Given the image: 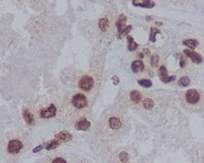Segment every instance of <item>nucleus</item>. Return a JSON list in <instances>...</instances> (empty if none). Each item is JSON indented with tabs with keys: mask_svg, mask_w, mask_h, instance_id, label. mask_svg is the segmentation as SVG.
<instances>
[{
	"mask_svg": "<svg viewBox=\"0 0 204 163\" xmlns=\"http://www.w3.org/2000/svg\"><path fill=\"white\" fill-rule=\"evenodd\" d=\"M91 126V123L87 120L85 117L80 118L75 124V127L78 130L81 131H87L88 130Z\"/></svg>",
	"mask_w": 204,
	"mask_h": 163,
	"instance_id": "423d86ee",
	"label": "nucleus"
},
{
	"mask_svg": "<svg viewBox=\"0 0 204 163\" xmlns=\"http://www.w3.org/2000/svg\"><path fill=\"white\" fill-rule=\"evenodd\" d=\"M23 118L28 125H32L34 123V115L26 109L23 111Z\"/></svg>",
	"mask_w": 204,
	"mask_h": 163,
	"instance_id": "4468645a",
	"label": "nucleus"
},
{
	"mask_svg": "<svg viewBox=\"0 0 204 163\" xmlns=\"http://www.w3.org/2000/svg\"><path fill=\"white\" fill-rule=\"evenodd\" d=\"M143 104L144 108L147 110L152 109L154 107V102L153 100L150 98L145 99L143 102Z\"/></svg>",
	"mask_w": 204,
	"mask_h": 163,
	"instance_id": "aec40b11",
	"label": "nucleus"
},
{
	"mask_svg": "<svg viewBox=\"0 0 204 163\" xmlns=\"http://www.w3.org/2000/svg\"><path fill=\"white\" fill-rule=\"evenodd\" d=\"M94 84V79L88 75L83 76L78 82V87L84 91H89Z\"/></svg>",
	"mask_w": 204,
	"mask_h": 163,
	"instance_id": "f257e3e1",
	"label": "nucleus"
},
{
	"mask_svg": "<svg viewBox=\"0 0 204 163\" xmlns=\"http://www.w3.org/2000/svg\"><path fill=\"white\" fill-rule=\"evenodd\" d=\"M190 82V80L189 78L187 76H184L181 77L178 81V85L180 87H187L189 85Z\"/></svg>",
	"mask_w": 204,
	"mask_h": 163,
	"instance_id": "4be33fe9",
	"label": "nucleus"
},
{
	"mask_svg": "<svg viewBox=\"0 0 204 163\" xmlns=\"http://www.w3.org/2000/svg\"><path fill=\"white\" fill-rule=\"evenodd\" d=\"M119 159L123 163L127 162L129 160V155L127 152L122 151L119 154Z\"/></svg>",
	"mask_w": 204,
	"mask_h": 163,
	"instance_id": "a878e982",
	"label": "nucleus"
},
{
	"mask_svg": "<svg viewBox=\"0 0 204 163\" xmlns=\"http://www.w3.org/2000/svg\"><path fill=\"white\" fill-rule=\"evenodd\" d=\"M54 139L59 142L60 143L61 142H68L72 140L73 136L66 130H62L54 136Z\"/></svg>",
	"mask_w": 204,
	"mask_h": 163,
	"instance_id": "1a4fd4ad",
	"label": "nucleus"
},
{
	"mask_svg": "<svg viewBox=\"0 0 204 163\" xmlns=\"http://www.w3.org/2000/svg\"><path fill=\"white\" fill-rule=\"evenodd\" d=\"M157 34H160V31L159 29L155 27L150 28V37H149L150 41L152 43H155L156 41V36Z\"/></svg>",
	"mask_w": 204,
	"mask_h": 163,
	"instance_id": "6ab92c4d",
	"label": "nucleus"
},
{
	"mask_svg": "<svg viewBox=\"0 0 204 163\" xmlns=\"http://www.w3.org/2000/svg\"><path fill=\"white\" fill-rule=\"evenodd\" d=\"M146 21H151V20L152 19V18L151 16H147L146 18Z\"/></svg>",
	"mask_w": 204,
	"mask_h": 163,
	"instance_id": "473e14b6",
	"label": "nucleus"
},
{
	"mask_svg": "<svg viewBox=\"0 0 204 163\" xmlns=\"http://www.w3.org/2000/svg\"><path fill=\"white\" fill-rule=\"evenodd\" d=\"M22 143L18 140H11L8 145V151L10 154H18L22 148Z\"/></svg>",
	"mask_w": 204,
	"mask_h": 163,
	"instance_id": "39448f33",
	"label": "nucleus"
},
{
	"mask_svg": "<svg viewBox=\"0 0 204 163\" xmlns=\"http://www.w3.org/2000/svg\"><path fill=\"white\" fill-rule=\"evenodd\" d=\"M155 24L157 25V26H158V27H160V26H162V22H156V23H155Z\"/></svg>",
	"mask_w": 204,
	"mask_h": 163,
	"instance_id": "2f4dec72",
	"label": "nucleus"
},
{
	"mask_svg": "<svg viewBox=\"0 0 204 163\" xmlns=\"http://www.w3.org/2000/svg\"><path fill=\"white\" fill-rule=\"evenodd\" d=\"M60 145V143L59 142H58L56 140L54 139V140H51L50 142H48V145L46 146V149L47 150H49V151H51V150H52V149H56V148L59 147V146Z\"/></svg>",
	"mask_w": 204,
	"mask_h": 163,
	"instance_id": "412c9836",
	"label": "nucleus"
},
{
	"mask_svg": "<svg viewBox=\"0 0 204 163\" xmlns=\"http://www.w3.org/2000/svg\"><path fill=\"white\" fill-rule=\"evenodd\" d=\"M132 4L135 7H140L147 8H152L156 5L155 2L151 0H133L132 1Z\"/></svg>",
	"mask_w": 204,
	"mask_h": 163,
	"instance_id": "9d476101",
	"label": "nucleus"
},
{
	"mask_svg": "<svg viewBox=\"0 0 204 163\" xmlns=\"http://www.w3.org/2000/svg\"><path fill=\"white\" fill-rule=\"evenodd\" d=\"M52 163H67L66 161L61 158H56L54 159Z\"/></svg>",
	"mask_w": 204,
	"mask_h": 163,
	"instance_id": "cd10ccee",
	"label": "nucleus"
},
{
	"mask_svg": "<svg viewBox=\"0 0 204 163\" xmlns=\"http://www.w3.org/2000/svg\"><path fill=\"white\" fill-rule=\"evenodd\" d=\"M131 69L134 74H138L142 72L144 69V65L141 60H135L132 63Z\"/></svg>",
	"mask_w": 204,
	"mask_h": 163,
	"instance_id": "9b49d317",
	"label": "nucleus"
},
{
	"mask_svg": "<svg viewBox=\"0 0 204 163\" xmlns=\"http://www.w3.org/2000/svg\"><path fill=\"white\" fill-rule=\"evenodd\" d=\"M159 56L157 54H154L151 57L150 63L153 67H157L159 62Z\"/></svg>",
	"mask_w": 204,
	"mask_h": 163,
	"instance_id": "393cba45",
	"label": "nucleus"
},
{
	"mask_svg": "<svg viewBox=\"0 0 204 163\" xmlns=\"http://www.w3.org/2000/svg\"><path fill=\"white\" fill-rule=\"evenodd\" d=\"M142 99V95L138 90H133L130 93V99L135 102L138 103Z\"/></svg>",
	"mask_w": 204,
	"mask_h": 163,
	"instance_id": "2eb2a0df",
	"label": "nucleus"
},
{
	"mask_svg": "<svg viewBox=\"0 0 204 163\" xmlns=\"http://www.w3.org/2000/svg\"><path fill=\"white\" fill-rule=\"evenodd\" d=\"M127 18L123 14L119 15L118 20L116 22V27L117 28V31L119 34L120 33V32L126 27L125 25L127 23Z\"/></svg>",
	"mask_w": 204,
	"mask_h": 163,
	"instance_id": "f8f14e48",
	"label": "nucleus"
},
{
	"mask_svg": "<svg viewBox=\"0 0 204 163\" xmlns=\"http://www.w3.org/2000/svg\"><path fill=\"white\" fill-rule=\"evenodd\" d=\"M186 99L188 103L195 104L199 102L200 99V95L196 90L190 89L186 92Z\"/></svg>",
	"mask_w": 204,
	"mask_h": 163,
	"instance_id": "20e7f679",
	"label": "nucleus"
},
{
	"mask_svg": "<svg viewBox=\"0 0 204 163\" xmlns=\"http://www.w3.org/2000/svg\"><path fill=\"white\" fill-rule=\"evenodd\" d=\"M138 83L141 86L145 88H149L152 85V82L149 80L146 79H141L138 81Z\"/></svg>",
	"mask_w": 204,
	"mask_h": 163,
	"instance_id": "b1692460",
	"label": "nucleus"
},
{
	"mask_svg": "<svg viewBox=\"0 0 204 163\" xmlns=\"http://www.w3.org/2000/svg\"><path fill=\"white\" fill-rule=\"evenodd\" d=\"M44 148V146L43 145H39L37 147H35L33 150H32V152L34 153H37V152H40L41 151H42Z\"/></svg>",
	"mask_w": 204,
	"mask_h": 163,
	"instance_id": "bb28decb",
	"label": "nucleus"
},
{
	"mask_svg": "<svg viewBox=\"0 0 204 163\" xmlns=\"http://www.w3.org/2000/svg\"><path fill=\"white\" fill-rule=\"evenodd\" d=\"M186 62L185 60H181V61L179 62V66H180V67L182 68H184L186 66Z\"/></svg>",
	"mask_w": 204,
	"mask_h": 163,
	"instance_id": "c756f323",
	"label": "nucleus"
},
{
	"mask_svg": "<svg viewBox=\"0 0 204 163\" xmlns=\"http://www.w3.org/2000/svg\"><path fill=\"white\" fill-rule=\"evenodd\" d=\"M112 80H113V84H114V85H117V84L119 83V82H120L119 78L116 75L113 76V77H112Z\"/></svg>",
	"mask_w": 204,
	"mask_h": 163,
	"instance_id": "c85d7f7f",
	"label": "nucleus"
},
{
	"mask_svg": "<svg viewBox=\"0 0 204 163\" xmlns=\"http://www.w3.org/2000/svg\"><path fill=\"white\" fill-rule=\"evenodd\" d=\"M109 124L111 129L113 130H118L122 126L120 120L116 117H111L109 120Z\"/></svg>",
	"mask_w": 204,
	"mask_h": 163,
	"instance_id": "ddd939ff",
	"label": "nucleus"
},
{
	"mask_svg": "<svg viewBox=\"0 0 204 163\" xmlns=\"http://www.w3.org/2000/svg\"><path fill=\"white\" fill-rule=\"evenodd\" d=\"M174 56H175L177 59H181L183 58V56H182L181 54H178V53L175 54Z\"/></svg>",
	"mask_w": 204,
	"mask_h": 163,
	"instance_id": "7c9ffc66",
	"label": "nucleus"
},
{
	"mask_svg": "<svg viewBox=\"0 0 204 163\" xmlns=\"http://www.w3.org/2000/svg\"><path fill=\"white\" fill-rule=\"evenodd\" d=\"M132 25H130L127 26L120 32V33L119 34V38L122 39L123 37H125V36H127L128 34L130 32V31L132 30Z\"/></svg>",
	"mask_w": 204,
	"mask_h": 163,
	"instance_id": "5701e85b",
	"label": "nucleus"
},
{
	"mask_svg": "<svg viewBox=\"0 0 204 163\" xmlns=\"http://www.w3.org/2000/svg\"><path fill=\"white\" fill-rule=\"evenodd\" d=\"M56 113V108L54 104H51L49 108L42 109L40 111V116L43 118H50L54 117Z\"/></svg>",
	"mask_w": 204,
	"mask_h": 163,
	"instance_id": "0eeeda50",
	"label": "nucleus"
},
{
	"mask_svg": "<svg viewBox=\"0 0 204 163\" xmlns=\"http://www.w3.org/2000/svg\"><path fill=\"white\" fill-rule=\"evenodd\" d=\"M183 52L187 56L190 57V59L192 60V61L196 64L201 63L204 60L203 57L200 54L197 53L196 52H192V51L187 50V49L184 50L183 51Z\"/></svg>",
	"mask_w": 204,
	"mask_h": 163,
	"instance_id": "6e6552de",
	"label": "nucleus"
},
{
	"mask_svg": "<svg viewBox=\"0 0 204 163\" xmlns=\"http://www.w3.org/2000/svg\"><path fill=\"white\" fill-rule=\"evenodd\" d=\"M183 43L192 50H194L199 45V42L196 39L185 40L183 41Z\"/></svg>",
	"mask_w": 204,
	"mask_h": 163,
	"instance_id": "dca6fc26",
	"label": "nucleus"
},
{
	"mask_svg": "<svg viewBox=\"0 0 204 163\" xmlns=\"http://www.w3.org/2000/svg\"><path fill=\"white\" fill-rule=\"evenodd\" d=\"M98 26L102 32H105L109 27V21L107 18L101 19L98 22Z\"/></svg>",
	"mask_w": 204,
	"mask_h": 163,
	"instance_id": "f3484780",
	"label": "nucleus"
},
{
	"mask_svg": "<svg viewBox=\"0 0 204 163\" xmlns=\"http://www.w3.org/2000/svg\"><path fill=\"white\" fill-rule=\"evenodd\" d=\"M158 75L160 80L164 83H169L176 80V76L168 75V72L164 66H161L158 71Z\"/></svg>",
	"mask_w": 204,
	"mask_h": 163,
	"instance_id": "7ed1b4c3",
	"label": "nucleus"
},
{
	"mask_svg": "<svg viewBox=\"0 0 204 163\" xmlns=\"http://www.w3.org/2000/svg\"><path fill=\"white\" fill-rule=\"evenodd\" d=\"M71 102L76 108L81 109L87 105V100L85 95L81 93H78L73 96Z\"/></svg>",
	"mask_w": 204,
	"mask_h": 163,
	"instance_id": "f03ea898",
	"label": "nucleus"
},
{
	"mask_svg": "<svg viewBox=\"0 0 204 163\" xmlns=\"http://www.w3.org/2000/svg\"><path fill=\"white\" fill-rule=\"evenodd\" d=\"M127 40L128 42V49L130 52H133L137 49L138 47V44L137 43L134 41L133 38L131 37L128 35L127 37Z\"/></svg>",
	"mask_w": 204,
	"mask_h": 163,
	"instance_id": "a211bd4d",
	"label": "nucleus"
}]
</instances>
